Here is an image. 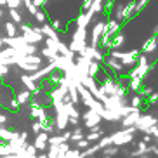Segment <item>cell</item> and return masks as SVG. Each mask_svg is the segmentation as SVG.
<instances>
[{
	"label": "cell",
	"mask_w": 158,
	"mask_h": 158,
	"mask_svg": "<svg viewBox=\"0 0 158 158\" xmlns=\"http://www.w3.org/2000/svg\"><path fill=\"white\" fill-rule=\"evenodd\" d=\"M135 125H130V127H123L122 130H116L110 135L111 139V144L115 146H123V144H129L134 141V132H135Z\"/></svg>",
	"instance_id": "1"
},
{
	"label": "cell",
	"mask_w": 158,
	"mask_h": 158,
	"mask_svg": "<svg viewBox=\"0 0 158 158\" xmlns=\"http://www.w3.org/2000/svg\"><path fill=\"white\" fill-rule=\"evenodd\" d=\"M18 28L21 30V37L24 38V42L26 44H33V45H37V44L44 42V35L40 33V28L38 26H35V28H31V26H28V24H18Z\"/></svg>",
	"instance_id": "2"
},
{
	"label": "cell",
	"mask_w": 158,
	"mask_h": 158,
	"mask_svg": "<svg viewBox=\"0 0 158 158\" xmlns=\"http://www.w3.org/2000/svg\"><path fill=\"white\" fill-rule=\"evenodd\" d=\"M85 44H87V28H77V31L73 33V38H71L70 45H68V49H70L71 52H75V54H78Z\"/></svg>",
	"instance_id": "3"
},
{
	"label": "cell",
	"mask_w": 158,
	"mask_h": 158,
	"mask_svg": "<svg viewBox=\"0 0 158 158\" xmlns=\"http://www.w3.org/2000/svg\"><path fill=\"white\" fill-rule=\"evenodd\" d=\"M54 110H56V118H54V125H56V130H63L66 129V127L70 125V116H68V113H66L64 110V102H61V104H56L54 106Z\"/></svg>",
	"instance_id": "4"
},
{
	"label": "cell",
	"mask_w": 158,
	"mask_h": 158,
	"mask_svg": "<svg viewBox=\"0 0 158 158\" xmlns=\"http://www.w3.org/2000/svg\"><path fill=\"white\" fill-rule=\"evenodd\" d=\"M155 66L153 64H139V63H135L134 68L129 71V78H139V80H144L146 78V75L149 73V71L153 70Z\"/></svg>",
	"instance_id": "5"
},
{
	"label": "cell",
	"mask_w": 158,
	"mask_h": 158,
	"mask_svg": "<svg viewBox=\"0 0 158 158\" xmlns=\"http://www.w3.org/2000/svg\"><path fill=\"white\" fill-rule=\"evenodd\" d=\"M153 125H158V118L155 115H143L141 113L139 120L135 122V129L141 130V132H146L149 127H153Z\"/></svg>",
	"instance_id": "6"
},
{
	"label": "cell",
	"mask_w": 158,
	"mask_h": 158,
	"mask_svg": "<svg viewBox=\"0 0 158 158\" xmlns=\"http://www.w3.org/2000/svg\"><path fill=\"white\" fill-rule=\"evenodd\" d=\"M102 64H106V68L111 71L113 75H122V73H123V70H125V66L120 63V59H116V57H113V56L104 57Z\"/></svg>",
	"instance_id": "7"
},
{
	"label": "cell",
	"mask_w": 158,
	"mask_h": 158,
	"mask_svg": "<svg viewBox=\"0 0 158 158\" xmlns=\"http://www.w3.org/2000/svg\"><path fill=\"white\" fill-rule=\"evenodd\" d=\"M80 116L84 118V123H85L87 129H90V127H94V125H101V120H102L98 113L92 111V110H89V108H87V111H85L84 115H80Z\"/></svg>",
	"instance_id": "8"
},
{
	"label": "cell",
	"mask_w": 158,
	"mask_h": 158,
	"mask_svg": "<svg viewBox=\"0 0 158 158\" xmlns=\"http://www.w3.org/2000/svg\"><path fill=\"white\" fill-rule=\"evenodd\" d=\"M51 63H52L54 66H56V70H57V71H63V73H64V71L68 70V68H70V66L75 63V59H70V57L61 56V54H59V56H57L56 59H52Z\"/></svg>",
	"instance_id": "9"
},
{
	"label": "cell",
	"mask_w": 158,
	"mask_h": 158,
	"mask_svg": "<svg viewBox=\"0 0 158 158\" xmlns=\"http://www.w3.org/2000/svg\"><path fill=\"white\" fill-rule=\"evenodd\" d=\"M104 23H106V21H98V23L94 24L92 37H90V45L92 47H99V38H101L102 30H104Z\"/></svg>",
	"instance_id": "10"
},
{
	"label": "cell",
	"mask_w": 158,
	"mask_h": 158,
	"mask_svg": "<svg viewBox=\"0 0 158 158\" xmlns=\"http://www.w3.org/2000/svg\"><path fill=\"white\" fill-rule=\"evenodd\" d=\"M19 78H21V82H23V85H24L26 89H28V90H30L31 94H35L37 90H40V89H42L38 82H35V80H33L31 77H30V73H23L21 77H19Z\"/></svg>",
	"instance_id": "11"
},
{
	"label": "cell",
	"mask_w": 158,
	"mask_h": 158,
	"mask_svg": "<svg viewBox=\"0 0 158 158\" xmlns=\"http://www.w3.org/2000/svg\"><path fill=\"white\" fill-rule=\"evenodd\" d=\"M94 16L96 14H94L92 10H85V12H82V14L77 18V21H75V23H77V28H87L89 24L92 23Z\"/></svg>",
	"instance_id": "12"
},
{
	"label": "cell",
	"mask_w": 158,
	"mask_h": 158,
	"mask_svg": "<svg viewBox=\"0 0 158 158\" xmlns=\"http://www.w3.org/2000/svg\"><path fill=\"white\" fill-rule=\"evenodd\" d=\"M139 116H141V108H134V111H130L129 115H125L120 122L123 127H130V125H135V122L139 120Z\"/></svg>",
	"instance_id": "13"
},
{
	"label": "cell",
	"mask_w": 158,
	"mask_h": 158,
	"mask_svg": "<svg viewBox=\"0 0 158 158\" xmlns=\"http://www.w3.org/2000/svg\"><path fill=\"white\" fill-rule=\"evenodd\" d=\"M47 139H49V134L47 132H44V130H40L37 134V137H35V141H33V146L37 148V151H45L47 149Z\"/></svg>",
	"instance_id": "14"
},
{
	"label": "cell",
	"mask_w": 158,
	"mask_h": 158,
	"mask_svg": "<svg viewBox=\"0 0 158 158\" xmlns=\"http://www.w3.org/2000/svg\"><path fill=\"white\" fill-rule=\"evenodd\" d=\"M135 0H130L127 5H123V23H127V21H130V19L135 16ZM122 23V24H123Z\"/></svg>",
	"instance_id": "15"
},
{
	"label": "cell",
	"mask_w": 158,
	"mask_h": 158,
	"mask_svg": "<svg viewBox=\"0 0 158 158\" xmlns=\"http://www.w3.org/2000/svg\"><path fill=\"white\" fill-rule=\"evenodd\" d=\"M156 47H158V37H156V35H153V37H149L148 40L144 42L143 52H144V54H149V52L156 51Z\"/></svg>",
	"instance_id": "16"
},
{
	"label": "cell",
	"mask_w": 158,
	"mask_h": 158,
	"mask_svg": "<svg viewBox=\"0 0 158 158\" xmlns=\"http://www.w3.org/2000/svg\"><path fill=\"white\" fill-rule=\"evenodd\" d=\"M38 28H40V33H42L44 37H47V38H54V40H56V38H59L57 37V31L54 28H52L51 24L49 23H44L42 26H38Z\"/></svg>",
	"instance_id": "17"
},
{
	"label": "cell",
	"mask_w": 158,
	"mask_h": 158,
	"mask_svg": "<svg viewBox=\"0 0 158 158\" xmlns=\"http://www.w3.org/2000/svg\"><path fill=\"white\" fill-rule=\"evenodd\" d=\"M125 44V35L122 31H118V33H115L111 37V42H110V49H118V47H122Z\"/></svg>",
	"instance_id": "18"
},
{
	"label": "cell",
	"mask_w": 158,
	"mask_h": 158,
	"mask_svg": "<svg viewBox=\"0 0 158 158\" xmlns=\"http://www.w3.org/2000/svg\"><path fill=\"white\" fill-rule=\"evenodd\" d=\"M18 135H19V132H14V130L7 129L5 125L0 127V139L5 141V143H7L9 139H12V137H18Z\"/></svg>",
	"instance_id": "19"
},
{
	"label": "cell",
	"mask_w": 158,
	"mask_h": 158,
	"mask_svg": "<svg viewBox=\"0 0 158 158\" xmlns=\"http://www.w3.org/2000/svg\"><path fill=\"white\" fill-rule=\"evenodd\" d=\"M14 98L18 99V102L21 104V106H23V104H26V102L31 99V92H30L28 89H24V90H18Z\"/></svg>",
	"instance_id": "20"
},
{
	"label": "cell",
	"mask_w": 158,
	"mask_h": 158,
	"mask_svg": "<svg viewBox=\"0 0 158 158\" xmlns=\"http://www.w3.org/2000/svg\"><path fill=\"white\" fill-rule=\"evenodd\" d=\"M64 110L66 113H68V116L70 118H80V111H78V108H77V104H73V102H64Z\"/></svg>",
	"instance_id": "21"
},
{
	"label": "cell",
	"mask_w": 158,
	"mask_h": 158,
	"mask_svg": "<svg viewBox=\"0 0 158 158\" xmlns=\"http://www.w3.org/2000/svg\"><path fill=\"white\" fill-rule=\"evenodd\" d=\"M87 71H89V75H90V77H94V78H96V77H98L99 75V71H101V63H98V61H89V68H87Z\"/></svg>",
	"instance_id": "22"
},
{
	"label": "cell",
	"mask_w": 158,
	"mask_h": 158,
	"mask_svg": "<svg viewBox=\"0 0 158 158\" xmlns=\"http://www.w3.org/2000/svg\"><path fill=\"white\" fill-rule=\"evenodd\" d=\"M146 153H149V146L144 141H141V143H137V149L132 151L130 156H141V155H146Z\"/></svg>",
	"instance_id": "23"
},
{
	"label": "cell",
	"mask_w": 158,
	"mask_h": 158,
	"mask_svg": "<svg viewBox=\"0 0 158 158\" xmlns=\"http://www.w3.org/2000/svg\"><path fill=\"white\" fill-rule=\"evenodd\" d=\"M87 10H92L94 14H101V12H104L102 0H92V4H90V7H89Z\"/></svg>",
	"instance_id": "24"
},
{
	"label": "cell",
	"mask_w": 158,
	"mask_h": 158,
	"mask_svg": "<svg viewBox=\"0 0 158 158\" xmlns=\"http://www.w3.org/2000/svg\"><path fill=\"white\" fill-rule=\"evenodd\" d=\"M4 28H5L7 37H16L18 35V24H14L12 21L10 23H4Z\"/></svg>",
	"instance_id": "25"
},
{
	"label": "cell",
	"mask_w": 158,
	"mask_h": 158,
	"mask_svg": "<svg viewBox=\"0 0 158 158\" xmlns=\"http://www.w3.org/2000/svg\"><path fill=\"white\" fill-rule=\"evenodd\" d=\"M82 137H85V134H84V129L77 125V129H75V132H71V137H70V141H68V143H77V141H80Z\"/></svg>",
	"instance_id": "26"
},
{
	"label": "cell",
	"mask_w": 158,
	"mask_h": 158,
	"mask_svg": "<svg viewBox=\"0 0 158 158\" xmlns=\"http://www.w3.org/2000/svg\"><path fill=\"white\" fill-rule=\"evenodd\" d=\"M40 52H42V57H47L49 61L56 59V57L59 56V54H57V52L54 51V49H51V47H44V49H42Z\"/></svg>",
	"instance_id": "27"
},
{
	"label": "cell",
	"mask_w": 158,
	"mask_h": 158,
	"mask_svg": "<svg viewBox=\"0 0 158 158\" xmlns=\"http://www.w3.org/2000/svg\"><path fill=\"white\" fill-rule=\"evenodd\" d=\"M9 16H10V19H12V23L14 24L23 23V16H21V12H19L18 9H9Z\"/></svg>",
	"instance_id": "28"
},
{
	"label": "cell",
	"mask_w": 158,
	"mask_h": 158,
	"mask_svg": "<svg viewBox=\"0 0 158 158\" xmlns=\"http://www.w3.org/2000/svg\"><path fill=\"white\" fill-rule=\"evenodd\" d=\"M61 143H64V137H63L61 134L49 135V139H47V144H49V146H59Z\"/></svg>",
	"instance_id": "29"
},
{
	"label": "cell",
	"mask_w": 158,
	"mask_h": 158,
	"mask_svg": "<svg viewBox=\"0 0 158 158\" xmlns=\"http://www.w3.org/2000/svg\"><path fill=\"white\" fill-rule=\"evenodd\" d=\"M101 151H102V155H104V156H110V158H111V156H115V155L118 153V148H116L115 144H108L106 148H102Z\"/></svg>",
	"instance_id": "30"
},
{
	"label": "cell",
	"mask_w": 158,
	"mask_h": 158,
	"mask_svg": "<svg viewBox=\"0 0 158 158\" xmlns=\"http://www.w3.org/2000/svg\"><path fill=\"white\" fill-rule=\"evenodd\" d=\"M116 7L115 9V16H113V19H116V21H120V23H123V5L122 4H113Z\"/></svg>",
	"instance_id": "31"
},
{
	"label": "cell",
	"mask_w": 158,
	"mask_h": 158,
	"mask_svg": "<svg viewBox=\"0 0 158 158\" xmlns=\"http://www.w3.org/2000/svg\"><path fill=\"white\" fill-rule=\"evenodd\" d=\"M33 18L37 19L40 24H44V23H47V21H49V14H47V12H44V10H40V9L35 12V16H33Z\"/></svg>",
	"instance_id": "32"
},
{
	"label": "cell",
	"mask_w": 158,
	"mask_h": 158,
	"mask_svg": "<svg viewBox=\"0 0 158 158\" xmlns=\"http://www.w3.org/2000/svg\"><path fill=\"white\" fill-rule=\"evenodd\" d=\"M23 5L26 7V10H28V12H30L31 16H35V12L38 10V7H37L35 4H33L31 0H23Z\"/></svg>",
	"instance_id": "33"
},
{
	"label": "cell",
	"mask_w": 158,
	"mask_h": 158,
	"mask_svg": "<svg viewBox=\"0 0 158 158\" xmlns=\"http://www.w3.org/2000/svg\"><path fill=\"white\" fill-rule=\"evenodd\" d=\"M44 110H45V108L31 104V108H30V116H31V118H38V116H40V113H42Z\"/></svg>",
	"instance_id": "34"
},
{
	"label": "cell",
	"mask_w": 158,
	"mask_h": 158,
	"mask_svg": "<svg viewBox=\"0 0 158 158\" xmlns=\"http://www.w3.org/2000/svg\"><path fill=\"white\" fill-rule=\"evenodd\" d=\"M141 82H143V80H139V78H130L129 80V87L137 92V90H141Z\"/></svg>",
	"instance_id": "35"
},
{
	"label": "cell",
	"mask_w": 158,
	"mask_h": 158,
	"mask_svg": "<svg viewBox=\"0 0 158 158\" xmlns=\"http://www.w3.org/2000/svg\"><path fill=\"white\" fill-rule=\"evenodd\" d=\"M73 144H75V148H77V149H84V148H89L90 141H89L87 137H82L80 141H77V143H73Z\"/></svg>",
	"instance_id": "36"
},
{
	"label": "cell",
	"mask_w": 158,
	"mask_h": 158,
	"mask_svg": "<svg viewBox=\"0 0 158 158\" xmlns=\"http://www.w3.org/2000/svg\"><path fill=\"white\" fill-rule=\"evenodd\" d=\"M5 5H7L9 9H19V7L23 5V0H7Z\"/></svg>",
	"instance_id": "37"
},
{
	"label": "cell",
	"mask_w": 158,
	"mask_h": 158,
	"mask_svg": "<svg viewBox=\"0 0 158 158\" xmlns=\"http://www.w3.org/2000/svg\"><path fill=\"white\" fill-rule=\"evenodd\" d=\"M148 2L149 0H135V14H139L141 10L144 9V7H146V5H148Z\"/></svg>",
	"instance_id": "38"
},
{
	"label": "cell",
	"mask_w": 158,
	"mask_h": 158,
	"mask_svg": "<svg viewBox=\"0 0 158 158\" xmlns=\"http://www.w3.org/2000/svg\"><path fill=\"white\" fill-rule=\"evenodd\" d=\"M2 155H14V153H12V149H10V146L7 143L0 144V156H2Z\"/></svg>",
	"instance_id": "39"
},
{
	"label": "cell",
	"mask_w": 158,
	"mask_h": 158,
	"mask_svg": "<svg viewBox=\"0 0 158 158\" xmlns=\"http://www.w3.org/2000/svg\"><path fill=\"white\" fill-rule=\"evenodd\" d=\"M42 130H44V132H47V134H54V132H56V125H54V122L51 120Z\"/></svg>",
	"instance_id": "40"
},
{
	"label": "cell",
	"mask_w": 158,
	"mask_h": 158,
	"mask_svg": "<svg viewBox=\"0 0 158 158\" xmlns=\"http://www.w3.org/2000/svg\"><path fill=\"white\" fill-rule=\"evenodd\" d=\"M7 73H9V66H7V64L4 63V61L0 59V78H4V77H5Z\"/></svg>",
	"instance_id": "41"
},
{
	"label": "cell",
	"mask_w": 158,
	"mask_h": 158,
	"mask_svg": "<svg viewBox=\"0 0 158 158\" xmlns=\"http://www.w3.org/2000/svg\"><path fill=\"white\" fill-rule=\"evenodd\" d=\"M141 102H143V98H141V96H134V98L130 99V106L141 108Z\"/></svg>",
	"instance_id": "42"
},
{
	"label": "cell",
	"mask_w": 158,
	"mask_h": 158,
	"mask_svg": "<svg viewBox=\"0 0 158 158\" xmlns=\"http://www.w3.org/2000/svg\"><path fill=\"white\" fill-rule=\"evenodd\" d=\"M19 106H21V104L18 102V99H16V98H10L9 102H7V108H10V110H19Z\"/></svg>",
	"instance_id": "43"
},
{
	"label": "cell",
	"mask_w": 158,
	"mask_h": 158,
	"mask_svg": "<svg viewBox=\"0 0 158 158\" xmlns=\"http://www.w3.org/2000/svg\"><path fill=\"white\" fill-rule=\"evenodd\" d=\"M129 75H120V77H118V78H116V82H118V84H122V85H125L127 89H129Z\"/></svg>",
	"instance_id": "44"
},
{
	"label": "cell",
	"mask_w": 158,
	"mask_h": 158,
	"mask_svg": "<svg viewBox=\"0 0 158 158\" xmlns=\"http://www.w3.org/2000/svg\"><path fill=\"white\" fill-rule=\"evenodd\" d=\"M137 92H139V96H141V98H148L149 94L153 92V89H151V87H144L143 90H137Z\"/></svg>",
	"instance_id": "45"
},
{
	"label": "cell",
	"mask_w": 158,
	"mask_h": 158,
	"mask_svg": "<svg viewBox=\"0 0 158 158\" xmlns=\"http://www.w3.org/2000/svg\"><path fill=\"white\" fill-rule=\"evenodd\" d=\"M156 101H158V92H151L148 96V102H149V104H155Z\"/></svg>",
	"instance_id": "46"
},
{
	"label": "cell",
	"mask_w": 158,
	"mask_h": 158,
	"mask_svg": "<svg viewBox=\"0 0 158 158\" xmlns=\"http://www.w3.org/2000/svg\"><path fill=\"white\" fill-rule=\"evenodd\" d=\"M31 130L35 132V134H38V132L42 130V125H40V122H33V123H31Z\"/></svg>",
	"instance_id": "47"
},
{
	"label": "cell",
	"mask_w": 158,
	"mask_h": 158,
	"mask_svg": "<svg viewBox=\"0 0 158 158\" xmlns=\"http://www.w3.org/2000/svg\"><path fill=\"white\" fill-rule=\"evenodd\" d=\"M137 63H139V64H148V57H146V54H139Z\"/></svg>",
	"instance_id": "48"
},
{
	"label": "cell",
	"mask_w": 158,
	"mask_h": 158,
	"mask_svg": "<svg viewBox=\"0 0 158 158\" xmlns=\"http://www.w3.org/2000/svg\"><path fill=\"white\" fill-rule=\"evenodd\" d=\"M7 122H9V116L5 115V113H0V127H2V125H5Z\"/></svg>",
	"instance_id": "49"
},
{
	"label": "cell",
	"mask_w": 158,
	"mask_h": 158,
	"mask_svg": "<svg viewBox=\"0 0 158 158\" xmlns=\"http://www.w3.org/2000/svg\"><path fill=\"white\" fill-rule=\"evenodd\" d=\"M90 4H92V0H84V2H82V12H85V10L90 7Z\"/></svg>",
	"instance_id": "50"
},
{
	"label": "cell",
	"mask_w": 158,
	"mask_h": 158,
	"mask_svg": "<svg viewBox=\"0 0 158 158\" xmlns=\"http://www.w3.org/2000/svg\"><path fill=\"white\" fill-rule=\"evenodd\" d=\"M51 26H52V28H54V30H56V31H57V30H61V28H63V26H61V23H59V19H54V21H51Z\"/></svg>",
	"instance_id": "51"
},
{
	"label": "cell",
	"mask_w": 158,
	"mask_h": 158,
	"mask_svg": "<svg viewBox=\"0 0 158 158\" xmlns=\"http://www.w3.org/2000/svg\"><path fill=\"white\" fill-rule=\"evenodd\" d=\"M31 2H33L35 5H37L38 9H40V7H44V5H45L47 2H49V0H31Z\"/></svg>",
	"instance_id": "52"
},
{
	"label": "cell",
	"mask_w": 158,
	"mask_h": 158,
	"mask_svg": "<svg viewBox=\"0 0 158 158\" xmlns=\"http://www.w3.org/2000/svg\"><path fill=\"white\" fill-rule=\"evenodd\" d=\"M61 135H63V137H64V141H70V137H71V132H68V130H63V134H61Z\"/></svg>",
	"instance_id": "53"
},
{
	"label": "cell",
	"mask_w": 158,
	"mask_h": 158,
	"mask_svg": "<svg viewBox=\"0 0 158 158\" xmlns=\"http://www.w3.org/2000/svg\"><path fill=\"white\" fill-rule=\"evenodd\" d=\"M151 139H153V137H151L149 134H146V132H144V137H143V141H144V143H146V144H148V143H151Z\"/></svg>",
	"instance_id": "54"
},
{
	"label": "cell",
	"mask_w": 158,
	"mask_h": 158,
	"mask_svg": "<svg viewBox=\"0 0 158 158\" xmlns=\"http://www.w3.org/2000/svg\"><path fill=\"white\" fill-rule=\"evenodd\" d=\"M149 153L158 155V146H156V144H155V146H149Z\"/></svg>",
	"instance_id": "55"
},
{
	"label": "cell",
	"mask_w": 158,
	"mask_h": 158,
	"mask_svg": "<svg viewBox=\"0 0 158 158\" xmlns=\"http://www.w3.org/2000/svg\"><path fill=\"white\" fill-rule=\"evenodd\" d=\"M78 120H80V118H70L68 122H70L71 125H75V127H77V125H78Z\"/></svg>",
	"instance_id": "56"
},
{
	"label": "cell",
	"mask_w": 158,
	"mask_h": 158,
	"mask_svg": "<svg viewBox=\"0 0 158 158\" xmlns=\"http://www.w3.org/2000/svg\"><path fill=\"white\" fill-rule=\"evenodd\" d=\"M5 2H7V0H0V7H4V5H5Z\"/></svg>",
	"instance_id": "57"
},
{
	"label": "cell",
	"mask_w": 158,
	"mask_h": 158,
	"mask_svg": "<svg viewBox=\"0 0 158 158\" xmlns=\"http://www.w3.org/2000/svg\"><path fill=\"white\" fill-rule=\"evenodd\" d=\"M2 18H4V10L0 9V19H2Z\"/></svg>",
	"instance_id": "58"
},
{
	"label": "cell",
	"mask_w": 158,
	"mask_h": 158,
	"mask_svg": "<svg viewBox=\"0 0 158 158\" xmlns=\"http://www.w3.org/2000/svg\"><path fill=\"white\" fill-rule=\"evenodd\" d=\"M141 158H149L148 155H141Z\"/></svg>",
	"instance_id": "59"
},
{
	"label": "cell",
	"mask_w": 158,
	"mask_h": 158,
	"mask_svg": "<svg viewBox=\"0 0 158 158\" xmlns=\"http://www.w3.org/2000/svg\"><path fill=\"white\" fill-rule=\"evenodd\" d=\"M102 158H110V156H102Z\"/></svg>",
	"instance_id": "60"
},
{
	"label": "cell",
	"mask_w": 158,
	"mask_h": 158,
	"mask_svg": "<svg viewBox=\"0 0 158 158\" xmlns=\"http://www.w3.org/2000/svg\"><path fill=\"white\" fill-rule=\"evenodd\" d=\"M0 84H2V80H0Z\"/></svg>",
	"instance_id": "61"
}]
</instances>
